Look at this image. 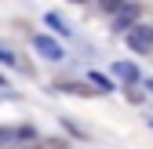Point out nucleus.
<instances>
[{"mask_svg":"<svg viewBox=\"0 0 153 149\" xmlns=\"http://www.w3.org/2000/svg\"><path fill=\"white\" fill-rule=\"evenodd\" d=\"M73 4H84V0H73Z\"/></svg>","mask_w":153,"mask_h":149,"instance_id":"9b49d317","label":"nucleus"},{"mask_svg":"<svg viewBox=\"0 0 153 149\" xmlns=\"http://www.w3.org/2000/svg\"><path fill=\"white\" fill-rule=\"evenodd\" d=\"M128 47L135 55H149L153 51V26H135L128 33Z\"/></svg>","mask_w":153,"mask_h":149,"instance_id":"f257e3e1","label":"nucleus"},{"mask_svg":"<svg viewBox=\"0 0 153 149\" xmlns=\"http://www.w3.org/2000/svg\"><path fill=\"white\" fill-rule=\"evenodd\" d=\"M33 47H36V55H44L48 62H62V47L51 40V36H33Z\"/></svg>","mask_w":153,"mask_h":149,"instance_id":"f03ea898","label":"nucleus"},{"mask_svg":"<svg viewBox=\"0 0 153 149\" xmlns=\"http://www.w3.org/2000/svg\"><path fill=\"white\" fill-rule=\"evenodd\" d=\"M0 66H18V58H15V51H7L4 44H0Z\"/></svg>","mask_w":153,"mask_h":149,"instance_id":"1a4fd4ad","label":"nucleus"},{"mask_svg":"<svg viewBox=\"0 0 153 149\" xmlns=\"http://www.w3.org/2000/svg\"><path fill=\"white\" fill-rule=\"evenodd\" d=\"M146 91H149V95H153V80H146Z\"/></svg>","mask_w":153,"mask_h":149,"instance_id":"9d476101","label":"nucleus"},{"mask_svg":"<svg viewBox=\"0 0 153 149\" xmlns=\"http://www.w3.org/2000/svg\"><path fill=\"white\" fill-rule=\"evenodd\" d=\"M113 73H117L120 80H131V84L139 80V66H135V62H117V66H113Z\"/></svg>","mask_w":153,"mask_h":149,"instance_id":"39448f33","label":"nucleus"},{"mask_svg":"<svg viewBox=\"0 0 153 149\" xmlns=\"http://www.w3.org/2000/svg\"><path fill=\"white\" fill-rule=\"evenodd\" d=\"M44 22H48L55 33H59V36H69V26H66V22H62V18L55 15V11H48V18H44Z\"/></svg>","mask_w":153,"mask_h":149,"instance_id":"423d86ee","label":"nucleus"},{"mask_svg":"<svg viewBox=\"0 0 153 149\" xmlns=\"http://www.w3.org/2000/svg\"><path fill=\"white\" fill-rule=\"evenodd\" d=\"M0 84H4V77H0Z\"/></svg>","mask_w":153,"mask_h":149,"instance_id":"f8f14e48","label":"nucleus"},{"mask_svg":"<svg viewBox=\"0 0 153 149\" xmlns=\"http://www.w3.org/2000/svg\"><path fill=\"white\" fill-rule=\"evenodd\" d=\"M88 80H91V87H95V91H106V95L113 91V84L102 77V73H88Z\"/></svg>","mask_w":153,"mask_h":149,"instance_id":"0eeeda50","label":"nucleus"},{"mask_svg":"<svg viewBox=\"0 0 153 149\" xmlns=\"http://www.w3.org/2000/svg\"><path fill=\"white\" fill-rule=\"evenodd\" d=\"M139 26V4L131 0V4L124 7V11H117V29H124V33H131Z\"/></svg>","mask_w":153,"mask_h":149,"instance_id":"7ed1b4c3","label":"nucleus"},{"mask_svg":"<svg viewBox=\"0 0 153 149\" xmlns=\"http://www.w3.org/2000/svg\"><path fill=\"white\" fill-rule=\"evenodd\" d=\"M18 138H33V131H29V127H0V145L18 142Z\"/></svg>","mask_w":153,"mask_h":149,"instance_id":"20e7f679","label":"nucleus"},{"mask_svg":"<svg viewBox=\"0 0 153 149\" xmlns=\"http://www.w3.org/2000/svg\"><path fill=\"white\" fill-rule=\"evenodd\" d=\"M99 4H102V11H113V15H117V11H124L131 4V0H99Z\"/></svg>","mask_w":153,"mask_h":149,"instance_id":"6e6552de","label":"nucleus"}]
</instances>
